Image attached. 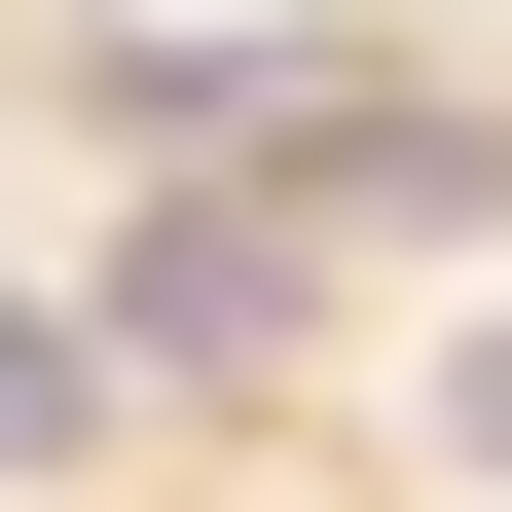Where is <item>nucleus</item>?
I'll use <instances>...</instances> for the list:
<instances>
[{
	"label": "nucleus",
	"mask_w": 512,
	"mask_h": 512,
	"mask_svg": "<svg viewBox=\"0 0 512 512\" xmlns=\"http://www.w3.org/2000/svg\"><path fill=\"white\" fill-rule=\"evenodd\" d=\"M439 439H476V476H512V330H439Z\"/></svg>",
	"instance_id": "f03ea898"
},
{
	"label": "nucleus",
	"mask_w": 512,
	"mask_h": 512,
	"mask_svg": "<svg viewBox=\"0 0 512 512\" xmlns=\"http://www.w3.org/2000/svg\"><path fill=\"white\" fill-rule=\"evenodd\" d=\"M74 403H110V366H74V330H37V293H0V476H37V439H74Z\"/></svg>",
	"instance_id": "f257e3e1"
}]
</instances>
